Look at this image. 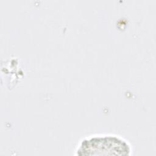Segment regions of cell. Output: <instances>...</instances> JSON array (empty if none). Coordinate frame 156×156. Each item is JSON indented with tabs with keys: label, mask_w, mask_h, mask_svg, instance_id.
Returning <instances> with one entry per match:
<instances>
[{
	"label": "cell",
	"mask_w": 156,
	"mask_h": 156,
	"mask_svg": "<svg viewBox=\"0 0 156 156\" xmlns=\"http://www.w3.org/2000/svg\"><path fill=\"white\" fill-rule=\"evenodd\" d=\"M130 144L124 138L112 134L89 136L82 140L74 155L76 156H127L132 155Z\"/></svg>",
	"instance_id": "cell-1"
}]
</instances>
